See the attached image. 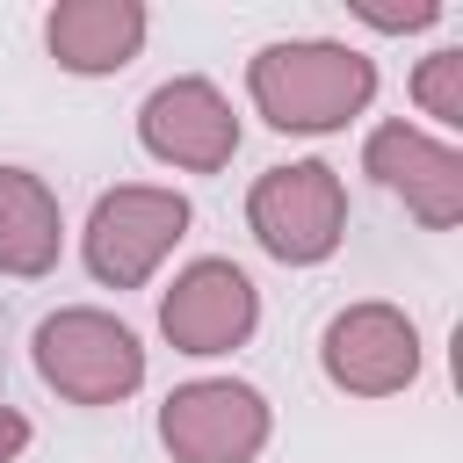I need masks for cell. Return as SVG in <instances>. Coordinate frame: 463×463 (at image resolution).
I'll use <instances>...</instances> for the list:
<instances>
[{"label":"cell","instance_id":"277c9868","mask_svg":"<svg viewBox=\"0 0 463 463\" xmlns=\"http://www.w3.org/2000/svg\"><path fill=\"white\" fill-rule=\"evenodd\" d=\"M246 232L282 268H318L347 239V181L333 159H282L246 188Z\"/></svg>","mask_w":463,"mask_h":463},{"label":"cell","instance_id":"30bf717a","mask_svg":"<svg viewBox=\"0 0 463 463\" xmlns=\"http://www.w3.org/2000/svg\"><path fill=\"white\" fill-rule=\"evenodd\" d=\"M152 36V7L145 0H58L43 14V51L58 58V72L72 80H109L123 72Z\"/></svg>","mask_w":463,"mask_h":463},{"label":"cell","instance_id":"6da1fadb","mask_svg":"<svg viewBox=\"0 0 463 463\" xmlns=\"http://www.w3.org/2000/svg\"><path fill=\"white\" fill-rule=\"evenodd\" d=\"M376 58L340 36H275L246 58V101L282 137H333L376 101Z\"/></svg>","mask_w":463,"mask_h":463},{"label":"cell","instance_id":"4fadbf2b","mask_svg":"<svg viewBox=\"0 0 463 463\" xmlns=\"http://www.w3.org/2000/svg\"><path fill=\"white\" fill-rule=\"evenodd\" d=\"M354 14L369 29H383V36H412V29H434L441 22V0H412V7H362L354 0Z\"/></svg>","mask_w":463,"mask_h":463},{"label":"cell","instance_id":"9c48e42d","mask_svg":"<svg viewBox=\"0 0 463 463\" xmlns=\"http://www.w3.org/2000/svg\"><path fill=\"white\" fill-rule=\"evenodd\" d=\"M362 174L383 195H398L427 232H456L463 224V152L449 137L391 116V123H376L362 137Z\"/></svg>","mask_w":463,"mask_h":463},{"label":"cell","instance_id":"5bb4252c","mask_svg":"<svg viewBox=\"0 0 463 463\" xmlns=\"http://www.w3.org/2000/svg\"><path fill=\"white\" fill-rule=\"evenodd\" d=\"M36 441V427H29V412H14V405H0V463H14L22 449Z\"/></svg>","mask_w":463,"mask_h":463},{"label":"cell","instance_id":"7c38bea8","mask_svg":"<svg viewBox=\"0 0 463 463\" xmlns=\"http://www.w3.org/2000/svg\"><path fill=\"white\" fill-rule=\"evenodd\" d=\"M412 109L434 116L441 130H463V51L456 43H441L412 65Z\"/></svg>","mask_w":463,"mask_h":463},{"label":"cell","instance_id":"ba28073f","mask_svg":"<svg viewBox=\"0 0 463 463\" xmlns=\"http://www.w3.org/2000/svg\"><path fill=\"white\" fill-rule=\"evenodd\" d=\"M260 326V289L239 260H188L166 297H159V333L174 354H195V362H217L232 347H246Z\"/></svg>","mask_w":463,"mask_h":463},{"label":"cell","instance_id":"3957f363","mask_svg":"<svg viewBox=\"0 0 463 463\" xmlns=\"http://www.w3.org/2000/svg\"><path fill=\"white\" fill-rule=\"evenodd\" d=\"M29 362L65 405H123L145 383V340L101 304H58L36 318Z\"/></svg>","mask_w":463,"mask_h":463},{"label":"cell","instance_id":"8fae6325","mask_svg":"<svg viewBox=\"0 0 463 463\" xmlns=\"http://www.w3.org/2000/svg\"><path fill=\"white\" fill-rule=\"evenodd\" d=\"M58 253H65V210H58L51 181L0 159V275L43 282L58 268Z\"/></svg>","mask_w":463,"mask_h":463},{"label":"cell","instance_id":"5b68a950","mask_svg":"<svg viewBox=\"0 0 463 463\" xmlns=\"http://www.w3.org/2000/svg\"><path fill=\"white\" fill-rule=\"evenodd\" d=\"M275 405L239 376H188L159 405V441L174 463H260Z\"/></svg>","mask_w":463,"mask_h":463},{"label":"cell","instance_id":"8992f818","mask_svg":"<svg viewBox=\"0 0 463 463\" xmlns=\"http://www.w3.org/2000/svg\"><path fill=\"white\" fill-rule=\"evenodd\" d=\"M420 362H427L420 326L398 304H383V297L340 304L326 318V333H318V369L347 398H398V391L420 383Z\"/></svg>","mask_w":463,"mask_h":463},{"label":"cell","instance_id":"7a4b0ae2","mask_svg":"<svg viewBox=\"0 0 463 463\" xmlns=\"http://www.w3.org/2000/svg\"><path fill=\"white\" fill-rule=\"evenodd\" d=\"M195 224V203L181 188H159V181H123V188H101L94 210H87V232H80V260L101 289H145L174 246L188 239Z\"/></svg>","mask_w":463,"mask_h":463},{"label":"cell","instance_id":"52a82bcc","mask_svg":"<svg viewBox=\"0 0 463 463\" xmlns=\"http://www.w3.org/2000/svg\"><path fill=\"white\" fill-rule=\"evenodd\" d=\"M137 145L174 174H224L239 152V109L217 80L174 72L137 101Z\"/></svg>","mask_w":463,"mask_h":463}]
</instances>
